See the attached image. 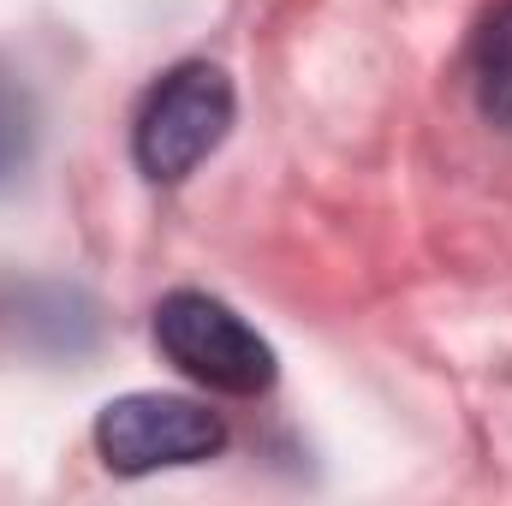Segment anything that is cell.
Returning a JSON list of instances; mask_svg holds the SVG:
<instances>
[{
  "label": "cell",
  "instance_id": "obj_1",
  "mask_svg": "<svg viewBox=\"0 0 512 506\" xmlns=\"http://www.w3.org/2000/svg\"><path fill=\"white\" fill-rule=\"evenodd\" d=\"M227 126H233V84H227V72L209 66V60H185L137 108L131 155H137L143 179L179 185L185 173H197L215 155Z\"/></svg>",
  "mask_w": 512,
  "mask_h": 506
},
{
  "label": "cell",
  "instance_id": "obj_2",
  "mask_svg": "<svg viewBox=\"0 0 512 506\" xmlns=\"http://www.w3.org/2000/svg\"><path fill=\"white\" fill-rule=\"evenodd\" d=\"M155 346L209 393L251 399L274 387V346L209 292H167L155 304Z\"/></svg>",
  "mask_w": 512,
  "mask_h": 506
},
{
  "label": "cell",
  "instance_id": "obj_3",
  "mask_svg": "<svg viewBox=\"0 0 512 506\" xmlns=\"http://www.w3.org/2000/svg\"><path fill=\"white\" fill-rule=\"evenodd\" d=\"M227 447V423L179 393H126L96 417V453L120 477H149L161 465H197Z\"/></svg>",
  "mask_w": 512,
  "mask_h": 506
},
{
  "label": "cell",
  "instance_id": "obj_4",
  "mask_svg": "<svg viewBox=\"0 0 512 506\" xmlns=\"http://www.w3.org/2000/svg\"><path fill=\"white\" fill-rule=\"evenodd\" d=\"M477 108L489 126L512 131V0H501L477 36Z\"/></svg>",
  "mask_w": 512,
  "mask_h": 506
},
{
  "label": "cell",
  "instance_id": "obj_5",
  "mask_svg": "<svg viewBox=\"0 0 512 506\" xmlns=\"http://www.w3.org/2000/svg\"><path fill=\"white\" fill-rule=\"evenodd\" d=\"M30 149H36V108H30V90L0 72V191L30 167Z\"/></svg>",
  "mask_w": 512,
  "mask_h": 506
}]
</instances>
